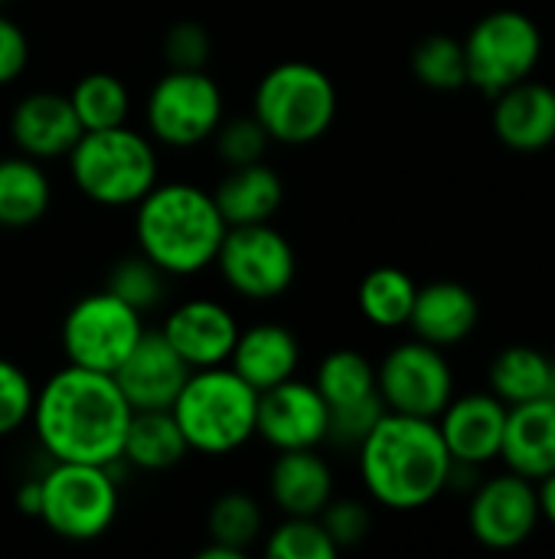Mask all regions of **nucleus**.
Segmentation results:
<instances>
[{
	"label": "nucleus",
	"instance_id": "33",
	"mask_svg": "<svg viewBox=\"0 0 555 559\" xmlns=\"http://www.w3.org/2000/svg\"><path fill=\"white\" fill-rule=\"evenodd\" d=\"M167 282H170L167 272H160L147 255L134 252L111 265L105 288L111 295H118L124 305H131L134 311L147 314V311L160 308V301L167 298Z\"/></svg>",
	"mask_w": 555,
	"mask_h": 559
},
{
	"label": "nucleus",
	"instance_id": "17",
	"mask_svg": "<svg viewBox=\"0 0 555 559\" xmlns=\"http://www.w3.org/2000/svg\"><path fill=\"white\" fill-rule=\"evenodd\" d=\"M82 138V124L69 95L59 92H29L10 111V141L20 154L33 160L69 157L75 141Z\"/></svg>",
	"mask_w": 555,
	"mask_h": 559
},
{
	"label": "nucleus",
	"instance_id": "3",
	"mask_svg": "<svg viewBox=\"0 0 555 559\" xmlns=\"http://www.w3.org/2000/svg\"><path fill=\"white\" fill-rule=\"evenodd\" d=\"M131 210L137 252L170 278L206 272L229 229L213 190L186 180H157Z\"/></svg>",
	"mask_w": 555,
	"mask_h": 559
},
{
	"label": "nucleus",
	"instance_id": "6",
	"mask_svg": "<svg viewBox=\"0 0 555 559\" xmlns=\"http://www.w3.org/2000/svg\"><path fill=\"white\" fill-rule=\"evenodd\" d=\"M337 105L334 79L304 59L272 66L252 92V115L268 131L272 144L288 147L321 141L337 118Z\"/></svg>",
	"mask_w": 555,
	"mask_h": 559
},
{
	"label": "nucleus",
	"instance_id": "15",
	"mask_svg": "<svg viewBox=\"0 0 555 559\" xmlns=\"http://www.w3.org/2000/svg\"><path fill=\"white\" fill-rule=\"evenodd\" d=\"M239 331L236 314L216 298H186L173 305L160 324V334L190 370L229 364Z\"/></svg>",
	"mask_w": 555,
	"mask_h": 559
},
{
	"label": "nucleus",
	"instance_id": "26",
	"mask_svg": "<svg viewBox=\"0 0 555 559\" xmlns=\"http://www.w3.org/2000/svg\"><path fill=\"white\" fill-rule=\"evenodd\" d=\"M52 206V183L43 160L26 154L0 157V229H29Z\"/></svg>",
	"mask_w": 555,
	"mask_h": 559
},
{
	"label": "nucleus",
	"instance_id": "13",
	"mask_svg": "<svg viewBox=\"0 0 555 559\" xmlns=\"http://www.w3.org/2000/svg\"><path fill=\"white\" fill-rule=\"evenodd\" d=\"M327 423H330V409L317 393V386L307 380L291 377L258 393L255 436L275 452L321 449L327 442Z\"/></svg>",
	"mask_w": 555,
	"mask_h": 559
},
{
	"label": "nucleus",
	"instance_id": "19",
	"mask_svg": "<svg viewBox=\"0 0 555 559\" xmlns=\"http://www.w3.org/2000/svg\"><path fill=\"white\" fill-rule=\"evenodd\" d=\"M229 367L258 393L298 377L301 341L291 328L278 321H258L239 331Z\"/></svg>",
	"mask_w": 555,
	"mask_h": 559
},
{
	"label": "nucleus",
	"instance_id": "4",
	"mask_svg": "<svg viewBox=\"0 0 555 559\" xmlns=\"http://www.w3.org/2000/svg\"><path fill=\"white\" fill-rule=\"evenodd\" d=\"M65 160L75 190L108 210L134 206L160 180L157 144L131 124L82 131Z\"/></svg>",
	"mask_w": 555,
	"mask_h": 559
},
{
	"label": "nucleus",
	"instance_id": "36",
	"mask_svg": "<svg viewBox=\"0 0 555 559\" xmlns=\"http://www.w3.org/2000/svg\"><path fill=\"white\" fill-rule=\"evenodd\" d=\"M33 400H36V383L26 377V370L0 357V439L29 426Z\"/></svg>",
	"mask_w": 555,
	"mask_h": 559
},
{
	"label": "nucleus",
	"instance_id": "7",
	"mask_svg": "<svg viewBox=\"0 0 555 559\" xmlns=\"http://www.w3.org/2000/svg\"><path fill=\"white\" fill-rule=\"evenodd\" d=\"M121 495L111 465L52 462L39 475V514L43 527L69 544H88L105 537L118 521Z\"/></svg>",
	"mask_w": 555,
	"mask_h": 559
},
{
	"label": "nucleus",
	"instance_id": "10",
	"mask_svg": "<svg viewBox=\"0 0 555 559\" xmlns=\"http://www.w3.org/2000/svg\"><path fill=\"white\" fill-rule=\"evenodd\" d=\"M468 62V85L484 95H500L504 88L530 79L543 56L540 26L520 10H494L474 23L461 39Z\"/></svg>",
	"mask_w": 555,
	"mask_h": 559
},
{
	"label": "nucleus",
	"instance_id": "40",
	"mask_svg": "<svg viewBox=\"0 0 555 559\" xmlns=\"http://www.w3.org/2000/svg\"><path fill=\"white\" fill-rule=\"evenodd\" d=\"M29 66V36L16 20L0 13V85L16 82Z\"/></svg>",
	"mask_w": 555,
	"mask_h": 559
},
{
	"label": "nucleus",
	"instance_id": "23",
	"mask_svg": "<svg viewBox=\"0 0 555 559\" xmlns=\"http://www.w3.org/2000/svg\"><path fill=\"white\" fill-rule=\"evenodd\" d=\"M481 308L471 288L458 282H432L415 292V305L409 314V328L419 341L432 347H451L471 337L478 328Z\"/></svg>",
	"mask_w": 555,
	"mask_h": 559
},
{
	"label": "nucleus",
	"instance_id": "2",
	"mask_svg": "<svg viewBox=\"0 0 555 559\" xmlns=\"http://www.w3.org/2000/svg\"><path fill=\"white\" fill-rule=\"evenodd\" d=\"M370 498L393 511H419L451 485V455L435 419L383 413L357 445Z\"/></svg>",
	"mask_w": 555,
	"mask_h": 559
},
{
	"label": "nucleus",
	"instance_id": "31",
	"mask_svg": "<svg viewBox=\"0 0 555 559\" xmlns=\"http://www.w3.org/2000/svg\"><path fill=\"white\" fill-rule=\"evenodd\" d=\"M262 531H265V511L252 495L226 491L209 504V514H206L209 544L229 547L232 554L245 557V550L262 537Z\"/></svg>",
	"mask_w": 555,
	"mask_h": 559
},
{
	"label": "nucleus",
	"instance_id": "37",
	"mask_svg": "<svg viewBox=\"0 0 555 559\" xmlns=\"http://www.w3.org/2000/svg\"><path fill=\"white\" fill-rule=\"evenodd\" d=\"M160 52L167 59V69H206L213 56V36L196 20H180L164 33Z\"/></svg>",
	"mask_w": 555,
	"mask_h": 559
},
{
	"label": "nucleus",
	"instance_id": "41",
	"mask_svg": "<svg viewBox=\"0 0 555 559\" xmlns=\"http://www.w3.org/2000/svg\"><path fill=\"white\" fill-rule=\"evenodd\" d=\"M16 508H20V514H26V518H36V514H39V478H29V481L20 485V491H16Z\"/></svg>",
	"mask_w": 555,
	"mask_h": 559
},
{
	"label": "nucleus",
	"instance_id": "21",
	"mask_svg": "<svg viewBox=\"0 0 555 559\" xmlns=\"http://www.w3.org/2000/svg\"><path fill=\"white\" fill-rule=\"evenodd\" d=\"M494 108V131L510 151H543L555 141V88L543 82H517L504 88Z\"/></svg>",
	"mask_w": 555,
	"mask_h": 559
},
{
	"label": "nucleus",
	"instance_id": "29",
	"mask_svg": "<svg viewBox=\"0 0 555 559\" xmlns=\"http://www.w3.org/2000/svg\"><path fill=\"white\" fill-rule=\"evenodd\" d=\"M69 102L82 131H101L128 124L131 118V88L111 72H88L69 88Z\"/></svg>",
	"mask_w": 555,
	"mask_h": 559
},
{
	"label": "nucleus",
	"instance_id": "22",
	"mask_svg": "<svg viewBox=\"0 0 555 559\" xmlns=\"http://www.w3.org/2000/svg\"><path fill=\"white\" fill-rule=\"evenodd\" d=\"M500 459L510 472L540 481L555 472V400L507 406Z\"/></svg>",
	"mask_w": 555,
	"mask_h": 559
},
{
	"label": "nucleus",
	"instance_id": "38",
	"mask_svg": "<svg viewBox=\"0 0 555 559\" xmlns=\"http://www.w3.org/2000/svg\"><path fill=\"white\" fill-rule=\"evenodd\" d=\"M317 518H321V524H324V531L337 550H350V547L363 544L370 527H373L370 508L357 498H330Z\"/></svg>",
	"mask_w": 555,
	"mask_h": 559
},
{
	"label": "nucleus",
	"instance_id": "24",
	"mask_svg": "<svg viewBox=\"0 0 555 559\" xmlns=\"http://www.w3.org/2000/svg\"><path fill=\"white\" fill-rule=\"evenodd\" d=\"M213 200L226 219V226H249V223H272V216L285 203V183L275 167L265 160L229 167L226 177L216 183Z\"/></svg>",
	"mask_w": 555,
	"mask_h": 559
},
{
	"label": "nucleus",
	"instance_id": "8",
	"mask_svg": "<svg viewBox=\"0 0 555 559\" xmlns=\"http://www.w3.org/2000/svg\"><path fill=\"white\" fill-rule=\"evenodd\" d=\"M226 118L219 82L206 69H167L147 92L144 121L154 144L190 151L206 144Z\"/></svg>",
	"mask_w": 555,
	"mask_h": 559
},
{
	"label": "nucleus",
	"instance_id": "12",
	"mask_svg": "<svg viewBox=\"0 0 555 559\" xmlns=\"http://www.w3.org/2000/svg\"><path fill=\"white\" fill-rule=\"evenodd\" d=\"M376 390L389 413L438 419L455 396L451 367L442 347L425 341L396 344L376 367Z\"/></svg>",
	"mask_w": 555,
	"mask_h": 559
},
{
	"label": "nucleus",
	"instance_id": "39",
	"mask_svg": "<svg viewBox=\"0 0 555 559\" xmlns=\"http://www.w3.org/2000/svg\"><path fill=\"white\" fill-rule=\"evenodd\" d=\"M386 413L379 396L360 400V403H347V406H334L330 409V423H327V442L330 445H343V449H357L370 429L379 423V416Z\"/></svg>",
	"mask_w": 555,
	"mask_h": 559
},
{
	"label": "nucleus",
	"instance_id": "25",
	"mask_svg": "<svg viewBox=\"0 0 555 559\" xmlns=\"http://www.w3.org/2000/svg\"><path fill=\"white\" fill-rule=\"evenodd\" d=\"M190 455V445L173 419L170 409H137L131 413L121 462H128L137 472H170Z\"/></svg>",
	"mask_w": 555,
	"mask_h": 559
},
{
	"label": "nucleus",
	"instance_id": "14",
	"mask_svg": "<svg viewBox=\"0 0 555 559\" xmlns=\"http://www.w3.org/2000/svg\"><path fill=\"white\" fill-rule=\"evenodd\" d=\"M540 524L536 485L517 472L491 478L471 501V534L491 550H514L533 537Z\"/></svg>",
	"mask_w": 555,
	"mask_h": 559
},
{
	"label": "nucleus",
	"instance_id": "27",
	"mask_svg": "<svg viewBox=\"0 0 555 559\" xmlns=\"http://www.w3.org/2000/svg\"><path fill=\"white\" fill-rule=\"evenodd\" d=\"M491 390L507 406L555 400V360L536 347H507L491 364Z\"/></svg>",
	"mask_w": 555,
	"mask_h": 559
},
{
	"label": "nucleus",
	"instance_id": "11",
	"mask_svg": "<svg viewBox=\"0 0 555 559\" xmlns=\"http://www.w3.org/2000/svg\"><path fill=\"white\" fill-rule=\"evenodd\" d=\"M213 265L226 288L245 301H275L298 278L294 246L272 223L229 226Z\"/></svg>",
	"mask_w": 555,
	"mask_h": 559
},
{
	"label": "nucleus",
	"instance_id": "9",
	"mask_svg": "<svg viewBox=\"0 0 555 559\" xmlns=\"http://www.w3.org/2000/svg\"><path fill=\"white\" fill-rule=\"evenodd\" d=\"M144 314L124 305L108 288L82 295L62 318L59 344L72 367L114 373L144 334Z\"/></svg>",
	"mask_w": 555,
	"mask_h": 559
},
{
	"label": "nucleus",
	"instance_id": "35",
	"mask_svg": "<svg viewBox=\"0 0 555 559\" xmlns=\"http://www.w3.org/2000/svg\"><path fill=\"white\" fill-rule=\"evenodd\" d=\"M216 144V154L226 167H242V164H255L265 160L272 138L268 131L258 124V118L239 115V118H222V124L216 128V134L209 138Z\"/></svg>",
	"mask_w": 555,
	"mask_h": 559
},
{
	"label": "nucleus",
	"instance_id": "43",
	"mask_svg": "<svg viewBox=\"0 0 555 559\" xmlns=\"http://www.w3.org/2000/svg\"><path fill=\"white\" fill-rule=\"evenodd\" d=\"M7 3H10V0H0V7H7Z\"/></svg>",
	"mask_w": 555,
	"mask_h": 559
},
{
	"label": "nucleus",
	"instance_id": "28",
	"mask_svg": "<svg viewBox=\"0 0 555 559\" xmlns=\"http://www.w3.org/2000/svg\"><path fill=\"white\" fill-rule=\"evenodd\" d=\"M415 292L419 285L409 278V272L396 269V265H379L373 269L360 288H357V305H360V314L376 324V328H406L409 324V314H412V305H415Z\"/></svg>",
	"mask_w": 555,
	"mask_h": 559
},
{
	"label": "nucleus",
	"instance_id": "32",
	"mask_svg": "<svg viewBox=\"0 0 555 559\" xmlns=\"http://www.w3.org/2000/svg\"><path fill=\"white\" fill-rule=\"evenodd\" d=\"M412 72L425 88L458 92L468 85V62L461 39L448 33H432L412 49Z\"/></svg>",
	"mask_w": 555,
	"mask_h": 559
},
{
	"label": "nucleus",
	"instance_id": "18",
	"mask_svg": "<svg viewBox=\"0 0 555 559\" xmlns=\"http://www.w3.org/2000/svg\"><path fill=\"white\" fill-rule=\"evenodd\" d=\"M504 423H507V403H500L494 393H471L461 396L442 409L438 432L448 445V455L455 465H484L500 455L504 445Z\"/></svg>",
	"mask_w": 555,
	"mask_h": 559
},
{
	"label": "nucleus",
	"instance_id": "5",
	"mask_svg": "<svg viewBox=\"0 0 555 559\" xmlns=\"http://www.w3.org/2000/svg\"><path fill=\"white\" fill-rule=\"evenodd\" d=\"M170 413L190 452L229 455L255 439L258 390H252L229 364L193 370Z\"/></svg>",
	"mask_w": 555,
	"mask_h": 559
},
{
	"label": "nucleus",
	"instance_id": "30",
	"mask_svg": "<svg viewBox=\"0 0 555 559\" xmlns=\"http://www.w3.org/2000/svg\"><path fill=\"white\" fill-rule=\"evenodd\" d=\"M314 386L324 396L327 409L347 406V403H360V400H370V396H379L373 360L366 354H360V350H350V347L330 350L321 360L317 377H314Z\"/></svg>",
	"mask_w": 555,
	"mask_h": 559
},
{
	"label": "nucleus",
	"instance_id": "16",
	"mask_svg": "<svg viewBox=\"0 0 555 559\" xmlns=\"http://www.w3.org/2000/svg\"><path fill=\"white\" fill-rule=\"evenodd\" d=\"M193 370L167 344L160 331H144L134 350L111 373L128 406L137 409H170Z\"/></svg>",
	"mask_w": 555,
	"mask_h": 559
},
{
	"label": "nucleus",
	"instance_id": "20",
	"mask_svg": "<svg viewBox=\"0 0 555 559\" xmlns=\"http://www.w3.org/2000/svg\"><path fill=\"white\" fill-rule=\"evenodd\" d=\"M268 498L281 518H317L334 498V472L317 449L278 452L268 472Z\"/></svg>",
	"mask_w": 555,
	"mask_h": 559
},
{
	"label": "nucleus",
	"instance_id": "1",
	"mask_svg": "<svg viewBox=\"0 0 555 559\" xmlns=\"http://www.w3.org/2000/svg\"><path fill=\"white\" fill-rule=\"evenodd\" d=\"M131 406L111 373L65 364L36 386L29 426L52 462L118 465Z\"/></svg>",
	"mask_w": 555,
	"mask_h": 559
},
{
	"label": "nucleus",
	"instance_id": "34",
	"mask_svg": "<svg viewBox=\"0 0 555 559\" xmlns=\"http://www.w3.org/2000/svg\"><path fill=\"white\" fill-rule=\"evenodd\" d=\"M272 559H334L340 550L327 537L321 518H285L265 540Z\"/></svg>",
	"mask_w": 555,
	"mask_h": 559
},
{
	"label": "nucleus",
	"instance_id": "42",
	"mask_svg": "<svg viewBox=\"0 0 555 559\" xmlns=\"http://www.w3.org/2000/svg\"><path fill=\"white\" fill-rule=\"evenodd\" d=\"M536 498H540V514L550 518L555 524V472L540 478V488H536Z\"/></svg>",
	"mask_w": 555,
	"mask_h": 559
}]
</instances>
